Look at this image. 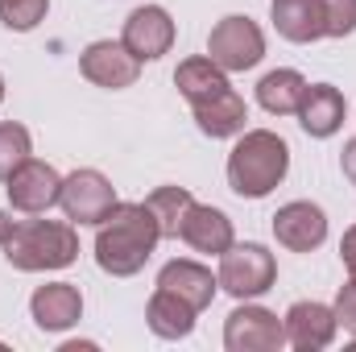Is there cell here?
Listing matches in <instances>:
<instances>
[{
	"mask_svg": "<svg viewBox=\"0 0 356 352\" xmlns=\"http://www.w3.org/2000/svg\"><path fill=\"white\" fill-rule=\"evenodd\" d=\"M273 278H277V262H273V253H269L266 245H236L232 241V249L220 253L216 282H220V290H228L241 303L266 294L269 286H273Z\"/></svg>",
	"mask_w": 356,
	"mask_h": 352,
	"instance_id": "obj_5",
	"label": "cell"
},
{
	"mask_svg": "<svg viewBox=\"0 0 356 352\" xmlns=\"http://www.w3.org/2000/svg\"><path fill=\"white\" fill-rule=\"evenodd\" d=\"M116 191L112 182L99 175V170H75L71 178H63V195H58V207L67 211L71 224H95L116 207Z\"/></svg>",
	"mask_w": 356,
	"mask_h": 352,
	"instance_id": "obj_6",
	"label": "cell"
},
{
	"mask_svg": "<svg viewBox=\"0 0 356 352\" xmlns=\"http://www.w3.org/2000/svg\"><path fill=\"white\" fill-rule=\"evenodd\" d=\"M120 42H124L141 63H154V58L170 54V46H175V21H170V13H166L162 4H141V8L129 13Z\"/></svg>",
	"mask_w": 356,
	"mask_h": 352,
	"instance_id": "obj_11",
	"label": "cell"
},
{
	"mask_svg": "<svg viewBox=\"0 0 356 352\" xmlns=\"http://www.w3.org/2000/svg\"><path fill=\"white\" fill-rule=\"evenodd\" d=\"M228 352H277L286 349V323L266 307H236L224 323Z\"/></svg>",
	"mask_w": 356,
	"mask_h": 352,
	"instance_id": "obj_7",
	"label": "cell"
},
{
	"mask_svg": "<svg viewBox=\"0 0 356 352\" xmlns=\"http://www.w3.org/2000/svg\"><path fill=\"white\" fill-rule=\"evenodd\" d=\"M269 21H273V29H277L286 42H298V46L323 38V13H319V0H273Z\"/></svg>",
	"mask_w": 356,
	"mask_h": 352,
	"instance_id": "obj_18",
	"label": "cell"
},
{
	"mask_svg": "<svg viewBox=\"0 0 356 352\" xmlns=\"http://www.w3.org/2000/svg\"><path fill=\"white\" fill-rule=\"evenodd\" d=\"M191 203H195V199H191V191H186V186H158V191L145 199V207L154 211V220H158L162 237H178L182 216H186V207H191Z\"/></svg>",
	"mask_w": 356,
	"mask_h": 352,
	"instance_id": "obj_22",
	"label": "cell"
},
{
	"mask_svg": "<svg viewBox=\"0 0 356 352\" xmlns=\"http://www.w3.org/2000/svg\"><path fill=\"white\" fill-rule=\"evenodd\" d=\"M33 154V141H29V129L17 125V120H4L0 125V182H8V175Z\"/></svg>",
	"mask_w": 356,
	"mask_h": 352,
	"instance_id": "obj_23",
	"label": "cell"
},
{
	"mask_svg": "<svg viewBox=\"0 0 356 352\" xmlns=\"http://www.w3.org/2000/svg\"><path fill=\"white\" fill-rule=\"evenodd\" d=\"M290 170V145L269 133V129H249L228 154V186L241 199H266L269 191Z\"/></svg>",
	"mask_w": 356,
	"mask_h": 352,
	"instance_id": "obj_3",
	"label": "cell"
},
{
	"mask_svg": "<svg viewBox=\"0 0 356 352\" xmlns=\"http://www.w3.org/2000/svg\"><path fill=\"white\" fill-rule=\"evenodd\" d=\"M286 344L298 352H319L336 340V311L327 303H294L286 311Z\"/></svg>",
	"mask_w": 356,
	"mask_h": 352,
	"instance_id": "obj_13",
	"label": "cell"
},
{
	"mask_svg": "<svg viewBox=\"0 0 356 352\" xmlns=\"http://www.w3.org/2000/svg\"><path fill=\"white\" fill-rule=\"evenodd\" d=\"M340 166H344V178L356 186V137L344 145V154H340Z\"/></svg>",
	"mask_w": 356,
	"mask_h": 352,
	"instance_id": "obj_28",
	"label": "cell"
},
{
	"mask_svg": "<svg viewBox=\"0 0 356 352\" xmlns=\"http://www.w3.org/2000/svg\"><path fill=\"white\" fill-rule=\"evenodd\" d=\"M158 286H166V290L182 294L195 311L211 307V298H216V290H220V282L211 278V269L199 265V262H166L162 265V273H158Z\"/></svg>",
	"mask_w": 356,
	"mask_h": 352,
	"instance_id": "obj_19",
	"label": "cell"
},
{
	"mask_svg": "<svg viewBox=\"0 0 356 352\" xmlns=\"http://www.w3.org/2000/svg\"><path fill=\"white\" fill-rule=\"evenodd\" d=\"M162 228L145 203H116L95 232V265L112 278H133L154 257Z\"/></svg>",
	"mask_w": 356,
	"mask_h": 352,
	"instance_id": "obj_1",
	"label": "cell"
},
{
	"mask_svg": "<svg viewBox=\"0 0 356 352\" xmlns=\"http://www.w3.org/2000/svg\"><path fill=\"white\" fill-rule=\"evenodd\" d=\"M50 13V0H0V21L17 33H29L46 21Z\"/></svg>",
	"mask_w": 356,
	"mask_h": 352,
	"instance_id": "obj_24",
	"label": "cell"
},
{
	"mask_svg": "<svg viewBox=\"0 0 356 352\" xmlns=\"http://www.w3.org/2000/svg\"><path fill=\"white\" fill-rule=\"evenodd\" d=\"M336 323L348 332L356 340V282H348V286H340V294H336Z\"/></svg>",
	"mask_w": 356,
	"mask_h": 352,
	"instance_id": "obj_26",
	"label": "cell"
},
{
	"mask_svg": "<svg viewBox=\"0 0 356 352\" xmlns=\"http://www.w3.org/2000/svg\"><path fill=\"white\" fill-rule=\"evenodd\" d=\"M175 88L182 91V99L195 108V104H203V99L228 91L232 83H228V71H220L211 58H186V63H178V71H175Z\"/></svg>",
	"mask_w": 356,
	"mask_h": 352,
	"instance_id": "obj_20",
	"label": "cell"
},
{
	"mask_svg": "<svg viewBox=\"0 0 356 352\" xmlns=\"http://www.w3.org/2000/svg\"><path fill=\"white\" fill-rule=\"evenodd\" d=\"M0 249H4V262L21 273L67 269L79 257V232L71 220H17Z\"/></svg>",
	"mask_w": 356,
	"mask_h": 352,
	"instance_id": "obj_2",
	"label": "cell"
},
{
	"mask_svg": "<svg viewBox=\"0 0 356 352\" xmlns=\"http://www.w3.org/2000/svg\"><path fill=\"white\" fill-rule=\"evenodd\" d=\"M302 95H307V79L298 71H290V67L269 71L266 79L257 83V104L266 112H273V116H294L298 104H302Z\"/></svg>",
	"mask_w": 356,
	"mask_h": 352,
	"instance_id": "obj_21",
	"label": "cell"
},
{
	"mask_svg": "<svg viewBox=\"0 0 356 352\" xmlns=\"http://www.w3.org/2000/svg\"><path fill=\"white\" fill-rule=\"evenodd\" d=\"M8 203L25 216H42L58 203L63 195V175L50 166V162H38V158H25L13 175H8Z\"/></svg>",
	"mask_w": 356,
	"mask_h": 352,
	"instance_id": "obj_8",
	"label": "cell"
},
{
	"mask_svg": "<svg viewBox=\"0 0 356 352\" xmlns=\"http://www.w3.org/2000/svg\"><path fill=\"white\" fill-rule=\"evenodd\" d=\"M207 58L220 71H253L266 58V33L257 29V21L232 13L207 33Z\"/></svg>",
	"mask_w": 356,
	"mask_h": 352,
	"instance_id": "obj_4",
	"label": "cell"
},
{
	"mask_svg": "<svg viewBox=\"0 0 356 352\" xmlns=\"http://www.w3.org/2000/svg\"><path fill=\"white\" fill-rule=\"evenodd\" d=\"M178 241H186L195 253H228L232 249V220L220 211V207H207V203H191L186 216H182V228H178Z\"/></svg>",
	"mask_w": 356,
	"mask_h": 352,
	"instance_id": "obj_14",
	"label": "cell"
},
{
	"mask_svg": "<svg viewBox=\"0 0 356 352\" xmlns=\"http://www.w3.org/2000/svg\"><path fill=\"white\" fill-rule=\"evenodd\" d=\"M195 307L175 294V290H166V286H158L154 294H149V303H145V323H149V332L154 336H162V340H186L191 332H195Z\"/></svg>",
	"mask_w": 356,
	"mask_h": 352,
	"instance_id": "obj_16",
	"label": "cell"
},
{
	"mask_svg": "<svg viewBox=\"0 0 356 352\" xmlns=\"http://www.w3.org/2000/svg\"><path fill=\"white\" fill-rule=\"evenodd\" d=\"M344 112H348V104H344L340 88H332V83H307V95H302V104H298L294 116H298V125H302L307 137H332V133H340Z\"/></svg>",
	"mask_w": 356,
	"mask_h": 352,
	"instance_id": "obj_15",
	"label": "cell"
},
{
	"mask_svg": "<svg viewBox=\"0 0 356 352\" xmlns=\"http://www.w3.org/2000/svg\"><path fill=\"white\" fill-rule=\"evenodd\" d=\"M29 315L42 332H67L83 319V294L71 282H46L29 298Z\"/></svg>",
	"mask_w": 356,
	"mask_h": 352,
	"instance_id": "obj_12",
	"label": "cell"
},
{
	"mask_svg": "<svg viewBox=\"0 0 356 352\" xmlns=\"http://www.w3.org/2000/svg\"><path fill=\"white\" fill-rule=\"evenodd\" d=\"M79 71H83V79L95 83V88L120 91V88H133L137 83L141 58L124 42H91L88 50L79 54Z\"/></svg>",
	"mask_w": 356,
	"mask_h": 352,
	"instance_id": "obj_9",
	"label": "cell"
},
{
	"mask_svg": "<svg viewBox=\"0 0 356 352\" xmlns=\"http://www.w3.org/2000/svg\"><path fill=\"white\" fill-rule=\"evenodd\" d=\"M323 38H348L356 29V0H319Z\"/></svg>",
	"mask_w": 356,
	"mask_h": 352,
	"instance_id": "obj_25",
	"label": "cell"
},
{
	"mask_svg": "<svg viewBox=\"0 0 356 352\" xmlns=\"http://www.w3.org/2000/svg\"><path fill=\"white\" fill-rule=\"evenodd\" d=\"M13 224H17V220H13L8 211H0V245L8 241V232H13Z\"/></svg>",
	"mask_w": 356,
	"mask_h": 352,
	"instance_id": "obj_29",
	"label": "cell"
},
{
	"mask_svg": "<svg viewBox=\"0 0 356 352\" xmlns=\"http://www.w3.org/2000/svg\"><path fill=\"white\" fill-rule=\"evenodd\" d=\"M0 99H4V79H0Z\"/></svg>",
	"mask_w": 356,
	"mask_h": 352,
	"instance_id": "obj_30",
	"label": "cell"
},
{
	"mask_svg": "<svg viewBox=\"0 0 356 352\" xmlns=\"http://www.w3.org/2000/svg\"><path fill=\"white\" fill-rule=\"evenodd\" d=\"M273 237H277V245L290 249V253H311V249H319V245L327 241V216H323L319 203L294 199V203L277 207V216H273Z\"/></svg>",
	"mask_w": 356,
	"mask_h": 352,
	"instance_id": "obj_10",
	"label": "cell"
},
{
	"mask_svg": "<svg viewBox=\"0 0 356 352\" xmlns=\"http://www.w3.org/2000/svg\"><path fill=\"white\" fill-rule=\"evenodd\" d=\"M340 257H344V269H348V282H356V224L340 241Z\"/></svg>",
	"mask_w": 356,
	"mask_h": 352,
	"instance_id": "obj_27",
	"label": "cell"
},
{
	"mask_svg": "<svg viewBox=\"0 0 356 352\" xmlns=\"http://www.w3.org/2000/svg\"><path fill=\"white\" fill-rule=\"evenodd\" d=\"M191 112H195V125H199V133H207L211 141L245 133V120H249V108H245V99H241L232 88L220 91V95H211V99H203V104H195Z\"/></svg>",
	"mask_w": 356,
	"mask_h": 352,
	"instance_id": "obj_17",
	"label": "cell"
}]
</instances>
